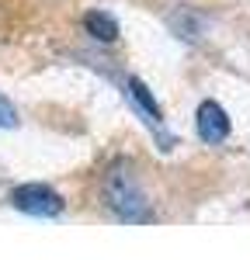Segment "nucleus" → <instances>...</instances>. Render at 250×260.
I'll list each match as a JSON object with an SVG mask.
<instances>
[{"mask_svg":"<svg viewBox=\"0 0 250 260\" xmlns=\"http://www.w3.org/2000/svg\"><path fill=\"white\" fill-rule=\"evenodd\" d=\"M104 198H108V205H111L125 222H146L149 219L143 194L136 191V184L125 177L122 170H111V174H108V180H104Z\"/></svg>","mask_w":250,"mask_h":260,"instance_id":"nucleus-1","label":"nucleus"},{"mask_svg":"<svg viewBox=\"0 0 250 260\" xmlns=\"http://www.w3.org/2000/svg\"><path fill=\"white\" fill-rule=\"evenodd\" d=\"M11 205L18 212H28V215H59L63 212V198L45 187V184H24L11 194Z\"/></svg>","mask_w":250,"mask_h":260,"instance_id":"nucleus-2","label":"nucleus"},{"mask_svg":"<svg viewBox=\"0 0 250 260\" xmlns=\"http://www.w3.org/2000/svg\"><path fill=\"white\" fill-rule=\"evenodd\" d=\"M195 125H198V136H202L205 142H223L229 136V118H226V111H223L215 101H205V104L198 108Z\"/></svg>","mask_w":250,"mask_h":260,"instance_id":"nucleus-3","label":"nucleus"},{"mask_svg":"<svg viewBox=\"0 0 250 260\" xmlns=\"http://www.w3.org/2000/svg\"><path fill=\"white\" fill-rule=\"evenodd\" d=\"M83 24H87V31H90L94 39H101V42L118 39V24H115V18H108L104 11H90V14L83 18Z\"/></svg>","mask_w":250,"mask_h":260,"instance_id":"nucleus-4","label":"nucleus"},{"mask_svg":"<svg viewBox=\"0 0 250 260\" xmlns=\"http://www.w3.org/2000/svg\"><path fill=\"white\" fill-rule=\"evenodd\" d=\"M129 87H132V94H136V101H139V104H143L146 111H149V115H153V118H160V108H157V104H153V98H149V90H146L143 83H139V80H132V83H129Z\"/></svg>","mask_w":250,"mask_h":260,"instance_id":"nucleus-5","label":"nucleus"},{"mask_svg":"<svg viewBox=\"0 0 250 260\" xmlns=\"http://www.w3.org/2000/svg\"><path fill=\"white\" fill-rule=\"evenodd\" d=\"M14 108H11V101L0 98V128H14Z\"/></svg>","mask_w":250,"mask_h":260,"instance_id":"nucleus-6","label":"nucleus"}]
</instances>
